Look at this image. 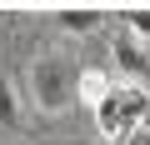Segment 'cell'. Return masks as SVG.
<instances>
[{
    "label": "cell",
    "mask_w": 150,
    "mask_h": 145,
    "mask_svg": "<svg viewBox=\"0 0 150 145\" xmlns=\"http://www.w3.org/2000/svg\"><path fill=\"white\" fill-rule=\"evenodd\" d=\"M25 85H30V100H35V110H45V115H60V110H70V105H75L80 65H75L70 55H60V50H45V55H35V65H30Z\"/></svg>",
    "instance_id": "6da1fadb"
},
{
    "label": "cell",
    "mask_w": 150,
    "mask_h": 145,
    "mask_svg": "<svg viewBox=\"0 0 150 145\" xmlns=\"http://www.w3.org/2000/svg\"><path fill=\"white\" fill-rule=\"evenodd\" d=\"M110 100H115V115H120V130H125V135H135V130H140V120L150 115V90L130 85V90H110Z\"/></svg>",
    "instance_id": "7a4b0ae2"
},
{
    "label": "cell",
    "mask_w": 150,
    "mask_h": 145,
    "mask_svg": "<svg viewBox=\"0 0 150 145\" xmlns=\"http://www.w3.org/2000/svg\"><path fill=\"white\" fill-rule=\"evenodd\" d=\"M110 55H115V65H120V70H130V75H140V70L150 65V55H145V50H140V45H135L130 35H115Z\"/></svg>",
    "instance_id": "3957f363"
},
{
    "label": "cell",
    "mask_w": 150,
    "mask_h": 145,
    "mask_svg": "<svg viewBox=\"0 0 150 145\" xmlns=\"http://www.w3.org/2000/svg\"><path fill=\"white\" fill-rule=\"evenodd\" d=\"M55 25H60V30H70V35H90V30L100 25V10H60V15H55Z\"/></svg>",
    "instance_id": "277c9868"
},
{
    "label": "cell",
    "mask_w": 150,
    "mask_h": 145,
    "mask_svg": "<svg viewBox=\"0 0 150 145\" xmlns=\"http://www.w3.org/2000/svg\"><path fill=\"white\" fill-rule=\"evenodd\" d=\"M75 95H80V100H85V105L95 110V105H100V100L110 95V80H105V75H95V70H90V75H80V85H75Z\"/></svg>",
    "instance_id": "5b68a950"
},
{
    "label": "cell",
    "mask_w": 150,
    "mask_h": 145,
    "mask_svg": "<svg viewBox=\"0 0 150 145\" xmlns=\"http://www.w3.org/2000/svg\"><path fill=\"white\" fill-rule=\"evenodd\" d=\"M120 20H125L130 40H135V35H150V5H145V10H120Z\"/></svg>",
    "instance_id": "8992f818"
},
{
    "label": "cell",
    "mask_w": 150,
    "mask_h": 145,
    "mask_svg": "<svg viewBox=\"0 0 150 145\" xmlns=\"http://www.w3.org/2000/svg\"><path fill=\"white\" fill-rule=\"evenodd\" d=\"M0 120H20V105L10 95V80H0Z\"/></svg>",
    "instance_id": "52a82bcc"
},
{
    "label": "cell",
    "mask_w": 150,
    "mask_h": 145,
    "mask_svg": "<svg viewBox=\"0 0 150 145\" xmlns=\"http://www.w3.org/2000/svg\"><path fill=\"white\" fill-rule=\"evenodd\" d=\"M135 145H150V125H140V130H135Z\"/></svg>",
    "instance_id": "ba28073f"
}]
</instances>
